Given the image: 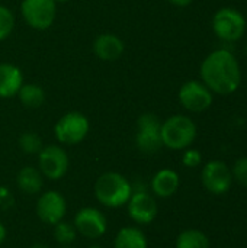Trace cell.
Listing matches in <instances>:
<instances>
[{"mask_svg":"<svg viewBox=\"0 0 247 248\" xmlns=\"http://www.w3.org/2000/svg\"><path fill=\"white\" fill-rule=\"evenodd\" d=\"M20 13L28 26L45 31L55 20L57 3L54 0H22Z\"/></svg>","mask_w":247,"mask_h":248,"instance_id":"ba28073f","label":"cell"},{"mask_svg":"<svg viewBox=\"0 0 247 248\" xmlns=\"http://www.w3.org/2000/svg\"><path fill=\"white\" fill-rule=\"evenodd\" d=\"M55 3H67V1H70V0H54Z\"/></svg>","mask_w":247,"mask_h":248,"instance_id":"f1b7e54d","label":"cell"},{"mask_svg":"<svg viewBox=\"0 0 247 248\" xmlns=\"http://www.w3.org/2000/svg\"><path fill=\"white\" fill-rule=\"evenodd\" d=\"M169 3H172V4H175V6H178V7H186V6H189L194 0H167Z\"/></svg>","mask_w":247,"mask_h":248,"instance_id":"484cf974","label":"cell"},{"mask_svg":"<svg viewBox=\"0 0 247 248\" xmlns=\"http://www.w3.org/2000/svg\"><path fill=\"white\" fill-rule=\"evenodd\" d=\"M202 186L213 195H224L233 183L231 169L220 160L208 161L201 173Z\"/></svg>","mask_w":247,"mask_h":248,"instance_id":"4fadbf2b","label":"cell"},{"mask_svg":"<svg viewBox=\"0 0 247 248\" xmlns=\"http://www.w3.org/2000/svg\"><path fill=\"white\" fill-rule=\"evenodd\" d=\"M89 131L90 122L82 112H68L63 115L54 126V135L63 145H77L83 142Z\"/></svg>","mask_w":247,"mask_h":248,"instance_id":"277c9868","label":"cell"},{"mask_svg":"<svg viewBox=\"0 0 247 248\" xmlns=\"http://www.w3.org/2000/svg\"><path fill=\"white\" fill-rule=\"evenodd\" d=\"M87 248H102L100 246H90V247H87Z\"/></svg>","mask_w":247,"mask_h":248,"instance_id":"4dcf8cb0","label":"cell"},{"mask_svg":"<svg viewBox=\"0 0 247 248\" xmlns=\"http://www.w3.org/2000/svg\"><path fill=\"white\" fill-rule=\"evenodd\" d=\"M162 122L154 113H143L137 119V134H135V145L138 151L143 154H154L162 147L160 137Z\"/></svg>","mask_w":247,"mask_h":248,"instance_id":"9c48e42d","label":"cell"},{"mask_svg":"<svg viewBox=\"0 0 247 248\" xmlns=\"http://www.w3.org/2000/svg\"><path fill=\"white\" fill-rule=\"evenodd\" d=\"M176 248H210L208 237L199 230L182 231L175 243Z\"/></svg>","mask_w":247,"mask_h":248,"instance_id":"ffe728a7","label":"cell"},{"mask_svg":"<svg viewBox=\"0 0 247 248\" xmlns=\"http://www.w3.org/2000/svg\"><path fill=\"white\" fill-rule=\"evenodd\" d=\"M13 28H15L13 12L6 6H0V41H4L6 38H9Z\"/></svg>","mask_w":247,"mask_h":248,"instance_id":"603a6c76","label":"cell"},{"mask_svg":"<svg viewBox=\"0 0 247 248\" xmlns=\"http://www.w3.org/2000/svg\"><path fill=\"white\" fill-rule=\"evenodd\" d=\"M17 97L25 108L36 109L41 108L45 102V92L41 86L33 83H23L20 90L17 92Z\"/></svg>","mask_w":247,"mask_h":248,"instance_id":"d6986e66","label":"cell"},{"mask_svg":"<svg viewBox=\"0 0 247 248\" xmlns=\"http://www.w3.org/2000/svg\"><path fill=\"white\" fill-rule=\"evenodd\" d=\"M60 248H74V247H71V246H61Z\"/></svg>","mask_w":247,"mask_h":248,"instance_id":"f546056e","label":"cell"},{"mask_svg":"<svg viewBox=\"0 0 247 248\" xmlns=\"http://www.w3.org/2000/svg\"><path fill=\"white\" fill-rule=\"evenodd\" d=\"M160 137L163 147L182 151L189 148L197 138L195 122L185 115H172L160 126Z\"/></svg>","mask_w":247,"mask_h":248,"instance_id":"3957f363","label":"cell"},{"mask_svg":"<svg viewBox=\"0 0 247 248\" xmlns=\"http://www.w3.org/2000/svg\"><path fill=\"white\" fill-rule=\"evenodd\" d=\"M52 235L60 246H71L77 238V231L71 222H67L63 219L54 225Z\"/></svg>","mask_w":247,"mask_h":248,"instance_id":"44dd1931","label":"cell"},{"mask_svg":"<svg viewBox=\"0 0 247 248\" xmlns=\"http://www.w3.org/2000/svg\"><path fill=\"white\" fill-rule=\"evenodd\" d=\"M125 206H127L128 217L137 225L151 224L156 219L157 212H159L157 202H156L154 196L146 189H143V190L132 189V195Z\"/></svg>","mask_w":247,"mask_h":248,"instance_id":"8fae6325","label":"cell"},{"mask_svg":"<svg viewBox=\"0 0 247 248\" xmlns=\"http://www.w3.org/2000/svg\"><path fill=\"white\" fill-rule=\"evenodd\" d=\"M6 238H7V230H6L4 224L0 221V246L6 241Z\"/></svg>","mask_w":247,"mask_h":248,"instance_id":"4316f807","label":"cell"},{"mask_svg":"<svg viewBox=\"0 0 247 248\" xmlns=\"http://www.w3.org/2000/svg\"><path fill=\"white\" fill-rule=\"evenodd\" d=\"M114 248H148V241L140 227L127 225L116 232Z\"/></svg>","mask_w":247,"mask_h":248,"instance_id":"ac0fdd59","label":"cell"},{"mask_svg":"<svg viewBox=\"0 0 247 248\" xmlns=\"http://www.w3.org/2000/svg\"><path fill=\"white\" fill-rule=\"evenodd\" d=\"M93 195L102 206L118 209L128 203L132 195V185L124 174L118 171H106L96 179Z\"/></svg>","mask_w":247,"mask_h":248,"instance_id":"7a4b0ae2","label":"cell"},{"mask_svg":"<svg viewBox=\"0 0 247 248\" xmlns=\"http://www.w3.org/2000/svg\"><path fill=\"white\" fill-rule=\"evenodd\" d=\"M213 31L220 39L226 42H236L246 31L245 16L237 9L223 7L217 10L213 17Z\"/></svg>","mask_w":247,"mask_h":248,"instance_id":"8992f818","label":"cell"},{"mask_svg":"<svg viewBox=\"0 0 247 248\" xmlns=\"http://www.w3.org/2000/svg\"><path fill=\"white\" fill-rule=\"evenodd\" d=\"M19 148L22 153L25 154H39V151L42 150L44 144H42V140L38 134L35 132H23L20 137H19Z\"/></svg>","mask_w":247,"mask_h":248,"instance_id":"7402d4cb","label":"cell"},{"mask_svg":"<svg viewBox=\"0 0 247 248\" xmlns=\"http://www.w3.org/2000/svg\"><path fill=\"white\" fill-rule=\"evenodd\" d=\"M179 185H181L179 174L175 170L162 169L153 176L151 183H150V189H151L154 196L166 199V198L173 196L178 192Z\"/></svg>","mask_w":247,"mask_h":248,"instance_id":"2e32d148","label":"cell"},{"mask_svg":"<svg viewBox=\"0 0 247 248\" xmlns=\"http://www.w3.org/2000/svg\"><path fill=\"white\" fill-rule=\"evenodd\" d=\"M246 54H247V45H246Z\"/></svg>","mask_w":247,"mask_h":248,"instance_id":"1f68e13d","label":"cell"},{"mask_svg":"<svg viewBox=\"0 0 247 248\" xmlns=\"http://www.w3.org/2000/svg\"><path fill=\"white\" fill-rule=\"evenodd\" d=\"M201 80L220 96L234 93L242 83V70L237 58L229 49H215L205 57L201 64Z\"/></svg>","mask_w":247,"mask_h":248,"instance_id":"6da1fadb","label":"cell"},{"mask_svg":"<svg viewBox=\"0 0 247 248\" xmlns=\"http://www.w3.org/2000/svg\"><path fill=\"white\" fill-rule=\"evenodd\" d=\"M23 84V74L17 65L3 62L0 64V99H10L17 96Z\"/></svg>","mask_w":247,"mask_h":248,"instance_id":"9a60e30c","label":"cell"},{"mask_svg":"<svg viewBox=\"0 0 247 248\" xmlns=\"http://www.w3.org/2000/svg\"><path fill=\"white\" fill-rule=\"evenodd\" d=\"M182 163L188 169H195L202 163V154L198 150L194 148H186L183 155H182Z\"/></svg>","mask_w":247,"mask_h":248,"instance_id":"d4e9b609","label":"cell"},{"mask_svg":"<svg viewBox=\"0 0 247 248\" xmlns=\"http://www.w3.org/2000/svg\"><path fill=\"white\" fill-rule=\"evenodd\" d=\"M231 174H233V180H236L240 186L247 189V157H242L234 163L231 169Z\"/></svg>","mask_w":247,"mask_h":248,"instance_id":"cb8c5ba5","label":"cell"},{"mask_svg":"<svg viewBox=\"0 0 247 248\" xmlns=\"http://www.w3.org/2000/svg\"><path fill=\"white\" fill-rule=\"evenodd\" d=\"M73 225L77 235H82L86 240H99L108 231V218L100 209L84 206L76 212Z\"/></svg>","mask_w":247,"mask_h":248,"instance_id":"52a82bcc","label":"cell"},{"mask_svg":"<svg viewBox=\"0 0 247 248\" xmlns=\"http://www.w3.org/2000/svg\"><path fill=\"white\" fill-rule=\"evenodd\" d=\"M124 41L114 33H100L93 41V52L102 61H116L124 54Z\"/></svg>","mask_w":247,"mask_h":248,"instance_id":"5bb4252c","label":"cell"},{"mask_svg":"<svg viewBox=\"0 0 247 248\" xmlns=\"http://www.w3.org/2000/svg\"><path fill=\"white\" fill-rule=\"evenodd\" d=\"M29 248H49L48 246H45V244H42V243H36V244H32Z\"/></svg>","mask_w":247,"mask_h":248,"instance_id":"83f0119b","label":"cell"},{"mask_svg":"<svg viewBox=\"0 0 247 248\" xmlns=\"http://www.w3.org/2000/svg\"><path fill=\"white\" fill-rule=\"evenodd\" d=\"M16 185L19 190L28 196L39 195L44 189V176L38 167L25 166L19 170L16 176Z\"/></svg>","mask_w":247,"mask_h":248,"instance_id":"e0dca14e","label":"cell"},{"mask_svg":"<svg viewBox=\"0 0 247 248\" xmlns=\"http://www.w3.org/2000/svg\"><path fill=\"white\" fill-rule=\"evenodd\" d=\"M36 217L45 225L54 227L66 218L67 214V201L57 190L41 192L35 206Z\"/></svg>","mask_w":247,"mask_h":248,"instance_id":"30bf717a","label":"cell"},{"mask_svg":"<svg viewBox=\"0 0 247 248\" xmlns=\"http://www.w3.org/2000/svg\"><path fill=\"white\" fill-rule=\"evenodd\" d=\"M70 167V158L67 151L55 144L44 145L38 154V169L44 179L60 180L63 179Z\"/></svg>","mask_w":247,"mask_h":248,"instance_id":"5b68a950","label":"cell"},{"mask_svg":"<svg viewBox=\"0 0 247 248\" xmlns=\"http://www.w3.org/2000/svg\"><path fill=\"white\" fill-rule=\"evenodd\" d=\"M178 99L181 105L192 113H201L213 105L211 90L202 81L197 80H189L182 84L178 93Z\"/></svg>","mask_w":247,"mask_h":248,"instance_id":"7c38bea8","label":"cell"}]
</instances>
